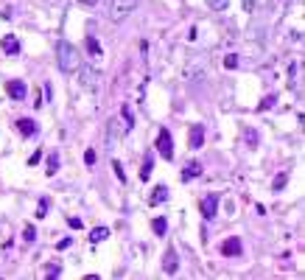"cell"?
I'll return each instance as SVG.
<instances>
[{
  "instance_id": "obj_12",
  "label": "cell",
  "mask_w": 305,
  "mask_h": 280,
  "mask_svg": "<svg viewBox=\"0 0 305 280\" xmlns=\"http://www.w3.org/2000/svg\"><path fill=\"white\" fill-rule=\"evenodd\" d=\"M165 199H168V188H165V185H157V188L151 191V196H149L151 205H162Z\"/></svg>"
},
{
  "instance_id": "obj_21",
  "label": "cell",
  "mask_w": 305,
  "mask_h": 280,
  "mask_svg": "<svg viewBox=\"0 0 305 280\" xmlns=\"http://www.w3.org/2000/svg\"><path fill=\"white\" fill-rule=\"evenodd\" d=\"M87 51H90V54H101V45H98V39L96 37H87Z\"/></svg>"
},
{
  "instance_id": "obj_11",
  "label": "cell",
  "mask_w": 305,
  "mask_h": 280,
  "mask_svg": "<svg viewBox=\"0 0 305 280\" xmlns=\"http://www.w3.org/2000/svg\"><path fill=\"white\" fill-rule=\"evenodd\" d=\"M202 143H204V129L199 123H193L191 126V149L196 152V149H202Z\"/></svg>"
},
{
  "instance_id": "obj_16",
  "label": "cell",
  "mask_w": 305,
  "mask_h": 280,
  "mask_svg": "<svg viewBox=\"0 0 305 280\" xmlns=\"http://www.w3.org/2000/svg\"><path fill=\"white\" fill-rule=\"evenodd\" d=\"M56 171H59V154L51 152V154H48V171H45V174H48V177H54Z\"/></svg>"
},
{
  "instance_id": "obj_19",
  "label": "cell",
  "mask_w": 305,
  "mask_h": 280,
  "mask_svg": "<svg viewBox=\"0 0 305 280\" xmlns=\"http://www.w3.org/2000/svg\"><path fill=\"white\" fill-rule=\"evenodd\" d=\"M286 182H288V174L283 171V174H277V177H275V185H272V188H275V191H283V188H286Z\"/></svg>"
},
{
  "instance_id": "obj_10",
  "label": "cell",
  "mask_w": 305,
  "mask_h": 280,
  "mask_svg": "<svg viewBox=\"0 0 305 280\" xmlns=\"http://www.w3.org/2000/svg\"><path fill=\"white\" fill-rule=\"evenodd\" d=\"M6 90H9V96H12L14 101H23V98H25V92H28V90H25V84H23V81H9V84H6Z\"/></svg>"
},
{
  "instance_id": "obj_30",
  "label": "cell",
  "mask_w": 305,
  "mask_h": 280,
  "mask_svg": "<svg viewBox=\"0 0 305 280\" xmlns=\"http://www.w3.org/2000/svg\"><path fill=\"white\" fill-rule=\"evenodd\" d=\"M39 160H42V152H34V154H31V160H28V165H36Z\"/></svg>"
},
{
  "instance_id": "obj_5",
  "label": "cell",
  "mask_w": 305,
  "mask_h": 280,
  "mask_svg": "<svg viewBox=\"0 0 305 280\" xmlns=\"http://www.w3.org/2000/svg\"><path fill=\"white\" fill-rule=\"evenodd\" d=\"M162 269H165V274H177V269H180V258H177V250H173V247H168V250H165Z\"/></svg>"
},
{
  "instance_id": "obj_2",
  "label": "cell",
  "mask_w": 305,
  "mask_h": 280,
  "mask_svg": "<svg viewBox=\"0 0 305 280\" xmlns=\"http://www.w3.org/2000/svg\"><path fill=\"white\" fill-rule=\"evenodd\" d=\"M140 0H112V6H109V17L115 20V23H120V20H126L129 14L138 9Z\"/></svg>"
},
{
  "instance_id": "obj_31",
  "label": "cell",
  "mask_w": 305,
  "mask_h": 280,
  "mask_svg": "<svg viewBox=\"0 0 305 280\" xmlns=\"http://www.w3.org/2000/svg\"><path fill=\"white\" fill-rule=\"evenodd\" d=\"M70 244H73V238H65V241H59V244H56V250H67Z\"/></svg>"
},
{
  "instance_id": "obj_20",
  "label": "cell",
  "mask_w": 305,
  "mask_h": 280,
  "mask_svg": "<svg viewBox=\"0 0 305 280\" xmlns=\"http://www.w3.org/2000/svg\"><path fill=\"white\" fill-rule=\"evenodd\" d=\"M244 140H246V143H249L252 149H255V146H257V132H255V129L249 126V129H246V132H244Z\"/></svg>"
},
{
  "instance_id": "obj_3",
  "label": "cell",
  "mask_w": 305,
  "mask_h": 280,
  "mask_svg": "<svg viewBox=\"0 0 305 280\" xmlns=\"http://www.w3.org/2000/svg\"><path fill=\"white\" fill-rule=\"evenodd\" d=\"M157 152H160L162 160H171L173 157V140H171V132L165 126L157 132Z\"/></svg>"
},
{
  "instance_id": "obj_25",
  "label": "cell",
  "mask_w": 305,
  "mask_h": 280,
  "mask_svg": "<svg viewBox=\"0 0 305 280\" xmlns=\"http://www.w3.org/2000/svg\"><path fill=\"white\" fill-rule=\"evenodd\" d=\"M48 207H51V202H48V199H39V207H36V216L42 219V216L48 213Z\"/></svg>"
},
{
  "instance_id": "obj_15",
  "label": "cell",
  "mask_w": 305,
  "mask_h": 280,
  "mask_svg": "<svg viewBox=\"0 0 305 280\" xmlns=\"http://www.w3.org/2000/svg\"><path fill=\"white\" fill-rule=\"evenodd\" d=\"M104 238H109V230H107V227H96V230H90V241H93V244H101Z\"/></svg>"
},
{
  "instance_id": "obj_6",
  "label": "cell",
  "mask_w": 305,
  "mask_h": 280,
  "mask_svg": "<svg viewBox=\"0 0 305 280\" xmlns=\"http://www.w3.org/2000/svg\"><path fill=\"white\" fill-rule=\"evenodd\" d=\"M98 79H101V73H98V70H93V67H84L81 76H78L81 87H90V90H96V87H98Z\"/></svg>"
},
{
  "instance_id": "obj_32",
  "label": "cell",
  "mask_w": 305,
  "mask_h": 280,
  "mask_svg": "<svg viewBox=\"0 0 305 280\" xmlns=\"http://www.w3.org/2000/svg\"><path fill=\"white\" fill-rule=\"evenodd\" d=\"M78 3H81V6H96L98 0H78Z\"/></svg>"
},
{
  "instance_id": "obj_17",
  "label": "cell",
  "mask_w": 305,
  "mask_h": 280,
  "mask_svg": "<svg viewBox=\"0 0 305 280\" xmlns=\"http://www.w3.org/2000/svg\"><path fill=\"white\" fill-rule=\"evenodd\" d=\"M151 227H154V232H157V236H165V230H168V221L162 219V216H157V219H154V224H151Z\"/></svg>"
},
{
  "instance_id": "obj_22",
  "label": "cell",
  "mask_w": 305,
  "mask_h": 280,
  "mask_svg": "<svg viewBox=\"0 0 305 280\" xmlns=\"http://www.w3.org/2000/svg\"><path fill=\"white\" fill-rule=\"evenodd\" d=\"M120 112H123L126 123H129V126H135V115H132V110H129V104H123V107H120ZM129 126H126V129H129Z\"/></svg>"
},
{
  "instance_id": "obj_13",
  "label": "cell",
  "mask_w": 305,
  "mask_h": 280,
  "mask_svg": "<svg viewBox=\"0 0 305 280\" xmlns=\"http://www.w3.org/2000/svg\"><path fill=\"white\" fill-rule=\"evenodd\" d=\"M151 171H154V154H146V160H143V171H140V179H149L151 177Z\"/></svg>"
},
{
  "instance_id": "obj_1",
  "label": "cell",
  "mask_w": 305,
  "mask_h": 280,
  "mask_svg": "<svg viewBox=\"0 0 305 280\" xmlns=\"http://www.w3.org/2000/svg\"><path fill=\"white\" fill-rule=\"evenodd\" d=\"M56 62H59L62 73H76L78 67H81V56H78L76 45L67 42V39H62V42L56 45Z\"/></svg>"
},
{
  "instance_id": "obj_9",
  "label": "cell",
  "mask_w": 305,
  "mask_h": 280,
  "mask_svg": "<svg viewBox=\"0 0 305 280\" xmlns=\"http://www.w3.org/2000/svg\"><path fill=\"white\" fill-rule=\"evenodd\" d=\"M0 48L6 51L9 56H14V54H20V39L9 34V37H3V39H0Z\"/></svg>"
},
{
  "instance_id": "obj_24",
  "label": "cell",
  "mask_w": 305,
  "mask_h": 280,
  "mask_svg": "<svg viewBox=\"0 0 305 280\" xmlns=\"http://www.w3.org/2000/svg\"><path fill=\"white\" fill-rule=\"evenodd\" d=\"M275 101H277V96H266L264 101H260V107H257V110H269V107H275Z\"/></svg>"
},
{
  "instance_id": "obj_26",
  "label": "cell",
  "mask_w": 305,
  "mask_h": 280,
  "mask_svg": "<svg viewBox=\"0 0 305 280\" xmlns=\"http://www.w3.org/2000/svg\"><path fill=\"white\" fill-rule=\"evenodd\" d=\"M112 168H115V174H118V179L120 182H126V174H123V165L118 163V160H112Z\"/></svg>"
},
{
  "instance_id": "obj_28",
  "label": "cell",
  "mask_w": 305,
  "mask_h": 280,
  "mask_svg": "<svg viewBox=\"0 0 305 280\" xmlns=\"http://www.w3.org/2000/svg\"><path fill=\"white\" fill-rule=\"evenodd\" d=\"M23 236H25V238H23V241H34V236H36V230H34V227H31V224H28V227H25V230H23Z\"/></svg>"
},
{
  "instance_id": "obj_23",
  "label": "cell",
  "mask_w": 305,
  "mask_h": 280,
  "mask_svg": "<svg viewBox=\"0 0 305 280\" xmlns=\"http://www.w3.org/2000/svg\"><path fill=\"white\" fill-rule=\"evenodd\" d=\"M224 67L235 70V67H238V56H235V54H227V56H224Z\"/></svg>"
},
{
  "instance_id": "obj_7",
  "label": "cell",
  "mask_w": 305,
  "mask_h": 280,
  "mask_svg": "<svg viewBox=\"0 0 305 280\" xmlns=\"http://www.w3.org/2000/svg\"><path fill=\"white\" fill-rule=\"evenodd\" d=\"M222 252H224L227 258L241 255V252H244V244H241V238H227V241L222 244Z\"/></svg>"
},
{
  "instance_id": "obj_4",
  "label": "cell",
  "mask_w": 305,
  "mask_h": 280,
  "mask_svg": "<svg viewBox=\"0 0 305 280\" xmlns=\"http://www.w3.org/2000/svg\"><path fill=\"white\" fill-rule=\"evenodd\" d=\"M199 207H202V216H204V219H215V210H219V194H207Z\"/></svg>"
},
{
  "instance_id": "obj_14",
  "label": "cell",
  "mask_w": 305,
  "mask_h": 280,
  "mask_svg": "<svg viewBox=\"0 0 305 280\" xmlns=\"http://www.w3.org/2000/svg\"><path fill=\"white\" fill-rule=\"evenodd\" d=\"M199 174H202V165H199V163H188V165H185V174H182V179L188 182V179L199 177Z\"/></svg>"
},
{
  "instance_id": "obj_18",
  "label": "cell",
  "mask_w": 305,
  "mask_h": 280,
  "mask_svg": "<svg viewBox=\"0 0 305 280\" xmlns=\"http://www.w3.org/2000/svg\"><path fill=\"white\" fill-rule=\"evenodd\" d=\"M207 6L213 9V12H224V9L230 6V0H207Z\"/></svg>"
},
{
  "instance_id": "obj_8",
  "label": "cell",
  "mask_w": 305,
  "mask_h": 280,
  "mask_svg": "<svg viewBox=\"0 0 305 280\" xmlns=\"http://www.w3.org/2000/svg\"><path fill=\"white\" fill-rule=\"evenodd\" d=\"M17 132L23 134V137H34L39 129H36V121H31V118H20V121H17Z\"/></svg>"
},
{
  "instance_id": "obj_27",
  "label": "cell",
  "mask_w": 305,
  "mask_h": 280,
  "mask_svg": "<svg viewBox=\"0 0 305 280\" xmlns=\"http://www.w3.org/2000/svg\"><path fill=\"white\" fill-rule=\"evenodd\" d=\"M84 163H87V165H96V152H93V149H87V152H84Z\"/></svg>"
},
{
  "instance_id": "obj_29",
  "label": "cell",
  "mask_w": 305,
  "mask_h": 280,
  "mask_svg": "<svg viewBox=\"0 0 305 280\" xmlns=\"http://www.w3.org/2000/svg\"><path fill=\"white\" fill-rule=\"evenodd\" d=\"M56 274H59V266H56V263H54V266H48V269H45V277H56Z\"/></svg>"
}]
</instances>
